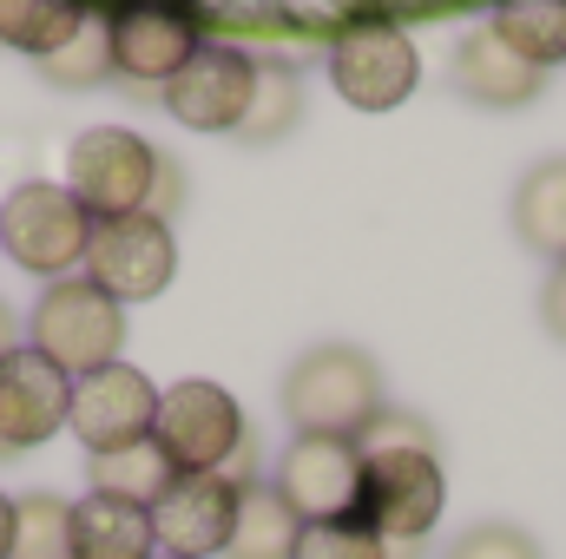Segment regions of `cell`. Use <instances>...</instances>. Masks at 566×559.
Returning <instances> with one entry per match:
<instances>
[{
	"label": "cell",
	"instance_id": "13",
	"mask_svg": "<svg viewBox=\"0 0 566 559\" xmlns=\"http://www.w3.org/2000/svg\"><path fill=\"white\" fill-rule=\"evenodd\" d=\"M73 409V382L40 356V349H13L0 362V461H20L33 447H46Z\"/></svg>",
	"mask_w": 566,
	"mask_h": 559
},
{
	"label": "cell",
	"instance_id": "9",
	"mask_svg": "<svg viewBox=\"0 0 566 559\" xmlns=\"http://www.w3.org/2000/svg\"><path fill=\"white\" fill-rule=\"evenodd\" d=\"M271 494H277L303 527L356 520V507H363V441H343V434H296V441L283 447Z\"/></svg>",
	"mask_w": 566,
	"mask_h": 559
},
{
	"label": "cell",
	"instance_id": "24",
	"mask_svg": "<svg viewBox=\"0 0 566 559\" xmlns=\"http://www.w3.org/2000/svg\"><path fill=\"white\" fill-rule=\"evenodd\" d=\"M40 86H53V93H99V86H119V80H113V46H106V20H99V13H93L60 53L40 60Z\"/></svg>",
	"mask_w": 566,
	"mask_h": 559
},
{
	"label": "cell",
	"instance_id": "27",
	"mask_svg": "<svg viewBox=\"0 0 566 559\" xmlns=\"http://www.w3.org/2000/svg\"><path fill=\"white\" fill-rule=\"evenodd\" d=\"M363 447H434V428L422 415H409V409H382V415L363 428Z\"/></svg>",
	"mask_w": 566,
	"mask_h": 559
},
{
	"label": "cell",
	"instance_id": "1",
	"mask_svg": "<svg viewBox=\"0 0 566 559\" xmlns=\"http://www.w3.org/2000/svg\"><path fill=\"white\" fill-rule=\"evenodd\" d=\"M389 409L382 369L356 342H316L283 369V415L296 434H343L363 441V428Z\"/></svg>",
	"mask_w": 566,
	"mask_h": 559
},
{
	"label": "cell",
	"instance_id": "12",
	"mask_svg": "<svg viewBox=\"0 0 566 559\" xmlns=\"http://www.w3.org/2000/svg\"><path fill=\"white\" fill-rule=\"evenodd\" d=\"M151 421H158V389H151V376L133 369V362H113V369L73 382L66 428L80 434L86 454H113V447L151 441Z\"/></svg>",
	"mask_w": 566,
	"mask_h": 559
},
{
	"label": "cell",
	"instance_id": "15",
	"mask_svg": "<svg viewBox=\"0 0 566 559\" xmlns=\"http://www.w3.org/2000/svg\"><path fill=\"white\" fill-rule=\"evenodd\" d=\"M448 80H454V93H461L468 106H488V113H521V106H534V99L547 93V73L527 66V60H521L501 33H488V27L454 46Z\"/></svg>",
	"mask_w": 566,
	"mask_h": 559
},
{
	"label": "cell",
	"instance_id": "5",
	"mask_svg": "<svg viewBox=\"0 0 566 559\" xmlns=\"http://www.w3.org/2000/svg\"><path fill=\"white\" fill-rule=\"evenodd\" d=\"M158 145L139 139L133 126H86L80 139L66 145V191L80 198V211L93 224H113V218H139L151 204V184H158Z\"/></svg>",
	"mask_w": 566,
	"mask_h": 559
},
{
	"label": "cell",
	"instance_id": "25",
	"mask_svg": "<svg viewBox=\"0 0 566 559\" xmlns=\"http://www.w3.org/2000/svg\"><path fill=\"white\" fill-rule=\"evenodd\" d=\"M441 559H547V553H541V540H534L527 527H514V520H474Z\"/></svg>",
	"mask_w": 566,
	"mask_h": 559
},
{
	"label": "cell",
	"instance_id": "3",
	"mask_svg": "<svg viewBox=\"0 0 566 559\" xmlns=\"http://www.w3.org/2000/svg\"><path fill=\"white\" fill-rule=\"evenodd\" d=\"M27 349H40L66 382L99 376V369L126 362V309L106 289H93L86 277H60L33 296Z\"/></svg>",
	"mask_w": 566,
	"mask_h": 559
},
{
	"label": "cell",
	"instance_id": "18",
	"mask_svg": "<svg viewBox=\"0 0 566 559\" xmlns=\"http://www.w3.org/2000/svg\"><path fill=\"white\" fill-rule=\"evenodd\" d=\"M303 540V520L283 507L264 481L238 487V520H231V540H224V559H290Z\"/></svg>",
	"mask_w": 566,
	"mask_h": 559
},
{
	"label": "cell",
	"instance_id": "28",
	"mask_svg": "<svg viewBox=\"0 0 566 559\" xmlns=\"http://www.w3.org/2000/svg\"><path fill=\"white\" fill-rule=\"evenodd\" d=\"M541 329L566 349V257L547 271V283H541Z\"/></svg>",
	"mask_w": 566,
	"mask_h": 559
},
{
	"label": "cell",
	"instance_id": "32",
	"mask_svg": "<svg viewBox=\"0 0 566 559\" xmlns=\"http://www.w3.org/2000/svg\"><path fill=\"white\" fill-rule=\"evenodd\" d=\"M151 559H171V553H151Z\"/></svg>",
	"mask_w": 566,
	"mask_h": 559
},
{
	"label": "cell",
	"instance_id": "23",
	"mask_svg": "<svg viewBox=\"0 0 566 559\" xmlns=\"http://www.w3.org/2000/svg\"><path fill=\"white\" fill-rule=\"evenodd\" d=\"M7 559H73V500L33 487L13 500V547Z\"/></svg>",
	"mask_w": 566,
	"mask_h": 559
},
{
	"label": "cell",
	"instance_id": "4",
	"mask_svg": "<svg viewBox=\"0 0 566 559\" xmlns=\"http://www.w3.org/2000/svg\"><path fill=\"white\" fill-rule=\"evenodd\" d=\"M448 507V481L434 447H363V507L356 520L382 547H428Z\"/></svg>",
	"mask_w": 566,
	"mask_h": 559
},
{
	"label": "cell",
	"instance_id": "11",
	"mask_svg": "<svg viewBox=\"0 0 566 559\" xmlns=\"http://www.w3.org/2000/svg\"><path fill=\"white\" fill-rule=\"evenodd\" d=\"M80 271H86L93 289H106L119 309L126 303H151V296H165L171 277H178V238L151 211L93 224V244H86V264Z\"/></svg>",
	"mask_w": 566,
	"mask_h": 559
},
{
	"label": "cell",
	"instance_id": "14",
	"mask_svg": "<svg viewBox=\"0 0 566 559\" xmlns=\"http://www.w3.org/2000/svg\"><path fill=\"white\" fill-rule=\"evenodd\" d=\"M231 520H238L231 474H171V487L151 500V547L171 559H211L224 553Z\"/></svg>",
	"mask_w": 566,
	"mask_h": 559
},
{
	"label": "cell",
	"instance_id": "20",
	"mask_svg": "<svg viewBox=\"0 0 566 559\" xmlns=\"http://www.w3.org/2000/svg\"><path fill=\"white\" fill-rule=\"evenodd\" d=\"M86 20H93V7H80V0H0V46L27 53V60L40 66V60L60 53Z\"/></svg>",
	"mask_w": 566,
	"mask_h": 559
},
{
	"label": "cell",
	"instance_id": "8",
	"mask_svg": "<svg viewBox=\"0 0 566 559\" xmlns=\"http://www.w3.org/2000/svg\"><path fill=\"white\" fill-rule=\"evenodd\" d=\"M106 46H113V80L139 99H158V86L205 46V13L198 7H106Z\"/></svg>",
	"mask_w": 566,
	"mask_h": 559
},
{
	"label": "cell",
	"instance_id": "10",
	"mask_svg": "<svg viewBox=\"0 0 566 559\" xmlns=\"http://www.w3.org/2000/svg\"><path fill=\"white\" fill-rule=\"evenodd\" d=\"M258 93V60L231 40H205L165 86L158 106L185 126V133H238Z\"/></svg>",
	"mask_w": 566,
	"mask_h": 559
},
{
	"label": "cell",
	"instance_id": "6",
	"mask_svg": "<svg viewBox=\"0 0 566 559\" xmlns=\"http://www.w3.org/2000/svg\"><path fill=\"white\" fill-rule=\"evenodd\" d=\"M251 421L238 409V395L224 382L185 376L171 389H158V421H151V447L171 461V474H224L231 454L244 447Z\"/></svg>",
	"mask_w": 566,
	"mask_h": 559
},
{
	"label": "cell",
	"instance_id": "7",
	"mask_svg": "<svg viewBox=\"0 0 566 559\" xmlns=\"http://www.w3.org/2000/svg\"><path fill=\"white\" fill-rule=\"evenodd\" d=\"M329 86L343 93V106H356V113H396L416 86H422V53H416V40L396 27V20H382V13H363V20H349L336 40H329Z\"/></svg>",
	"mask_w": 566,
	"mask_h": 559
},
{
	"label": "cell",
	"instance_id": "2",
	"mask_svg": "<svg viewBox=\"0 0 566 559\" xmlns=\"http://www.w3.org/2000/svg\"><path fill=\"white\" fill-rule=\"evenodd\" d=\"M93 244V218L80 211V198L53 178H13L0 191V251L13 271L40 283L80 277Z\"/></svg>",
	"mask_w": 566,
	"mask_h": 559
},
{
	"label": "cell",
	"instance_id": "16",
	"mask_svg": "<svg viewBox=\"0 0 566 559\" xmlns=\"http://www.w3.org/2000/svg\"><path fill=\"white\" fill-rule=\"evenodd\" d=\"M507 224L514 238L534 251V257H566V151L554 158H534L514 184V204H507Z\"/></svg>",
	"mask_w": 566,
	"mask_h": 559
},
{
	"label": "cell",
	"instance_id": "17",
	"mask_svg": "<svg viewBox=\"0 0 566 559\" xmlns=\"http://www.w3.org/2000/svg\"><path fill=\"white\" fill-rule=\"evenodd\" d=\"M151 514L126 507V500H106V494H86L73 500V559H151Z\"/></svg>",
	"mask_w": 566,
	"mask_h": 559
},
{
	"label": "cell",
	"instance_id": "21",
	"mask_svg": "<svg viewBox=\"0 0 566 559\" xmlns=\"http://www.w3.org/2000/svg\"><path fill=\"white\" fill-rule=\"evenodd\" d=\"M488 33H501L527 66H566V0H501L488 13Z\"/></svg>",
	"mask_w": 566,
	"mask_h": 559
},
{
	"label": "cell",
	"instance_id": "30",
	"mask_svg": "<svg viewBox=\"0 0 566 559\" xmlns=\"http://www.w3.org/2000/svg\"><path fill=\"white\" fill-rule=\"evenodd\" d=\"M13 349H20V316H13V309L0 303V362H7Z\"/></svg>",
	"mask_w": 566,
	"mask_h": 559
},
{
	"label": "cell",
	"instance_id": "19",
	"mask_svg": "<svg viewBox=\"0 0 566 559\" xmlns=\"http://www.w3.org/2000/svg\"><path fill=\"white\" fill-rule=\"evenodd\" d=\"M171 487V461L151 447V441H133V447H113V454H86V494H106V500H126V507H145Z\"/></svg>",
	"mask_w": 566,
	"mask_h": 559
},
{
	"label": "cell",
	"instance_id": "29",
	"mask_svg": "<svg viewBox=\"0 0 566 559\" xmlns=\"http://www.w3.org/2000/svg\"><path fill=\"white\" fill-rule=\"evenodd\" d=\"M178 204H185V171H178L171 158H158V184H151V204H145V211H151L158 224H171Z\"/></svg>",
	"mask_w": 566,
	"mask_h": 559
},
{
	"label": "cell",
	"instance_id": "22",
	"mask_svg": "<svg viewBox=\"0 0 566 559\" xmlns=\"http://www.w3.org/2000/svg\"><path fill=\"white\" fill-rule=\"evenodd\" d=\"M296 126H303V80H296V66L258 60V93H251V113H244V126L231 139L238 145H283Z\"/></svg>",
	"mask_w": 566,
	"mask_h": 559
},
{
	"label": "cell",
	"instance_id": "26",
	"mask_svg": "<svg viewBox=\"0 0 566 559\" xmlns=\"http://www.w3.org/2000/svg\"><path fill=\"white\" fill-rule=\"evenodd\" d=\"M290 559H389V547L363 520H336V527H303Z\"/></svg>",
	"mask_w": 566,
	"mask_h": 559
},
{
	"label": "cell",
	"instance_id": "31",
	"mask_svg": "<svg viewBox=\"0 0 566 559\" xmlns=\"http://www.w3.org/2000/svg\"><path fill=\"white\" fill-rule=\"evenodd\" d=\"M13 547V494H0V559Z\"/></svg>",
	"mask_w": 566,
	"mask_h": 559
}]
</instances>
